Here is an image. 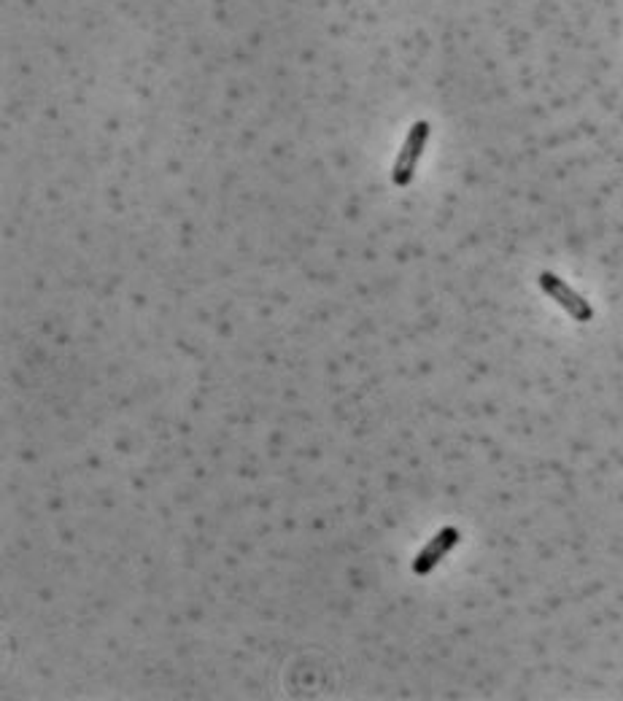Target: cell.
Instances as JSON below:
<instances>
[{
  "label": "cell",
  "instance_id": "1",
  "mask_svg": "<svg viewBox=\"0 0 623 701\" xmlns=\"http://www.w3.org/2000/svg\"><path fill=\"white\" fill-rule=\"evenodd\" d=\"M429 138V122H416L410 127L408 138H405V146H402L400 157L394 162L392 181L397 187H408L413 181V173H416V165H419V157L424 146H427Z\"/></svg>",
  "mask_w": 623,
  "mask_h": 701
},
{
  "label": "cell",
  "instance_id": "2",
  "mask_svg": "<svg viewBox=\"0 0 623 701\" xmlns=\"http://www.w3.org/2000/svg\"><path fill=\"white\" fill-rule=\"evenodd\" d=\"M540 286H543V292L548 294V297H553V302H559L561 308L570 313L575 321L586 324V321L594 319V308H591V302H586V297H580V294L575 292L572 286L564 284L559 276L543 273V276H540Z\"/></svg>",
  "mask_w": 623,
  "mask_h": 701
},
{
  "label": "cell",
  "instance_id": "3",
  "mask_svg": "<svg viewBox=\"0 0 623 701\" xmlns=\"http://www.w3.org/2000/svg\"><path fill=\"white\" fill-rule=\"evenodd\" d=\"M456 542H459V532H456L454 526H445V529H440V532L429 540L427 548L419 553V559L413 561V572H416V575H429V572H432V569H435L437 564L448 556V553L454 551Z\"/></svg>",
  "mask_w": 623,
  "mask_h": 701
}]
</instances>
